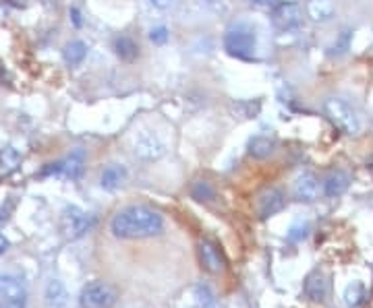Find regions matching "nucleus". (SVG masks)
Listing matches in <instances>:
<instances>
[{
    "instance_id": "f257e3e1",
    "label": "nucleus",
    "mask_w": 373,
    "mask_h": 308,
    "mask_svg": "<svg viewBox=\"0 0 373 308\" xmlns=\"http://www.w3.org/2000/svg\"><path fill=\"white\" fill-rule=\"evenodd\" d=\"M164 230V220L158 211L145 205H129L121 209L112 221L110 232L114 238L121 240H137V238H151Z\"/></svg>"
},
{
    "instance_id": "f03ea898",
    "label": "nucleus",
    "mask_w": 373,
    "mask_h": 308,
    "mask_svg": "<svg viewBox=\"0 0 373 308\" xmlns=\"http://www.w3.org/2000/svg\"><path fill=\"white\" fill-rule=\"evenodd\" d=\"M257 34L255 27L249 23H234L224 34V50L238 60H255Z\"/></svg>"
},
{
    "instance_id": "7ed1b4c3",
    "label": "nucleus",
    "mask_w": 373,
    "mask_h": 308,
    "mask_svg": "<svg viewBox=\"0 0 373 308\" xmlns=\"http://www.w3.org/2000/svg\"><path fill=\"white\" fill-rule=\"evenodd\" d=\"M324 110H326L327 118L334 122V127L340 129L344 134L353 136V134L361 132V118L348 102H344L340 97H327Z\"/></svg>"
},
{
    "instance_id": "20e7f679",
    "label": "nucleus",
    "mask_w": 373,
    "mask_h": 308,
    "mask_svg": "<svg viewBox=\"0 0 373 308\" xmlns=\"http://www.w3.org/2000/svg\"><path fill=\"white\" fill-rule=\"evenodd\" d=\"M86 172V151L81 147L73 149L65 160L48 164L40 176H65L69 180H79Z\"/></svg>"
},
{
    "instance_id": "39448f33",
    "label": "nucleus",
    "mask_w": 373,
    "mask_h": 308,
    "mask_svg": "<svg viewBox=\"0 0 373 308\" xmlns=\"http://www.w3.org/2000/svg\"><path fill=\"white\" fill-rule=\"evenodd\" d=\"M93 223H95L93 216L86 214L83 209H79V207H75V205H71V207H67V209L62 211L60 230H62V234H65L67 240H77V238L86 236V234L92 230Z\"/></svg>"
},
{
    "instance_id": "423d86ee",
    "label": "nucleus",
    "mask_w": 373,
    "mask_h": 308,
    "mask_svg": "<svg viewBox=\"0 0 373 308\" xmlns=\"http://www.w3.org/2000/svg\"><path fill=\"white\" fill-rule=\"evenodd\" d=\"M116 288L108 281H92L81 292V307L83 308H112L116 304Z\"/></svg>"
},
{
    "instance_id": "0eeeda50",
    "label": "nucleus",
    "mask_w": 373,
    "mask_h": 308,
    "mask_svg": "<svg viewBox=\"0 0 373 308\" xmlns=\"http://www.w3.org/2000/svg\"><path fill=\"white\" fill-rule=\"evenodd\" d=\"M133 153L143 162H156L166 153V145L156 132L141 131L133 139Z\"/></svg>"
},
{
    "instance_id": "6e6552de",
    "label": "nucleus",
    "mask_w": 373,
    "mask_h": 308,
    "mask_svg": "<svg viewBox=\"0 0 373 308\" xmlns=\"http://www.w3.org/2000/svg\"><path fill=\"white\" fill-rule=\"evenodd\" d=\"M301 21H303V13L297 2H280L272 10V23L280 31H290L299 27Z\"/></svg>"
},
{
    "instance_id": "1a4fd4ad",
    "label": "nucleus",
    "mask_w": 373,
    "mask_h": 308,
    "mask_svg": "<svg viewBox=\"0 0 373 308\" xmlns=\"http://www.w3.org/2000/svg\"><path fill=\"white\" fill-rule=\"evenodd\" d=\"M292 195L301 203H313L320 197V182H318L316 174L305 172V174L297 178L294 186H292Z\"/></svg>"
},
{
    "instance_id": "9d476101",
    "label": "nucleus",
    "mask_w": 373,
    "mask_h": 308,
    "mask_svg": "<svg viewBox=\"0 0 373 308\" xmlns=\"http://www.w3.org/2000/svg\"><path fill=\"white\" fill-rule=\"evenodd\" d=\"M284 207H286L284 192H282L280 188H270V190H266V192L259 197L257 214H259L262 220H268V218H274L276 214H280Z\"/></svg>"
},
{
    "instance_id": "9b49d317",
    "label": "nucleus",
    "mask_w": 373,
    "mask_h": 308,
    "mask_svg": "<svg viewBox=\"0 0 373 308\" xmlns=\"http://www.w3.org/2000/svg\"><path fill=\"white\" fill-rule=\"evenodd\" d=\"M199 259H201V265L205 271L210 273H222L224 271V259H222V253L220 248L210 242V240H201L199 242Z\"/></svg>"
},
{
    "instance_id": "f8f14e48",
    "label": "nucleus",
    "mask_w": 373,
    "mask_h": 308,
    "mask_svg": "<svg viewBox=\"0 0 373 308\" xmlns=\"http://www.w3.org/2000/svg\"><path fill=\"white\" fill-rule=\"evenodd\" d=\"M247 151L253 160H268L276 151V139L268 134H255L249 139Z\"/></svg>"
},
{
    "instance_id": "ddd939ff",
    "label": "nucleus",
    "mask_w": 373,
    "mask_h": 308,
    "mask_svg": "<svg viewBox=\"0 0 373 308\" xmlns=\"http://www.w3.org/2000/svg\"><path fill=\"white\" fill-rule=\"evenodd\" d=\"M46 308H69V292L60 279H50L44 292Z\"/></svg>"
},
{
    "instance_id": "4468645a",
    "label": "nucleus",
    "mask_w": 373,
    "mask_h": 308,
    "mask_svg": "<svg viewBox=\"0 0 373 308\" xmlns=\"http://www.w3.org/2000/svg\"><path fill=\"white\" fill-rule=\"evenodd\" d=\"M127 180V168L123 164H108L100 174V186L104 190H116Z\"/></svg>"
},
{
    "instance_id": "2eb2a0df",
    "label": "nucleus",
    "mask_w": 373,
    "mask_h": 308,
    "mask_svg": "<svg viewBox=\"0 0 373 308\" xmlns=\"http://www.w3.org/2000/svg\"><path fill=\"white\" fill-rule=\"evenodd\" d=\"M327 294V279L322 273H311L305 281V296L313 302H322Z\"/></svg>"
},
{
    "instance_id": "dca6fc26",
    "label": "nucleus",
    "mask_w": 373,
    "mask_h": 308,
    "mask_svg": "<svg viewBox=\"0 0 373 308\" xmlns=\"http://www.w3.org/2000/svg\"><path fill=\"white\" fill-rule=\"evenodd\" d=\"M25 296L23 281L15 275H0V298L2 300H13Z\"/></svg>"
},
{
    "instance_id": "f3484780",
    "label": "nucleus",
    "mask_w": 373,
    "mask_h": 308,
    "mask_svg": "<svg viewBox=\"0 0 373 308\" xmlns=\"http://www.w3.org/2000/svg\"><path fill=\"white\" fill-rule=\"evenodd\" d=\"M307 15L316 23H326L334 15V4H332V0H309L307 2Z\"/></svg>"
},
{
    "instance_id": "a211bd4d",
    "label": "nucleus",
    "mask_w": 373,
    "mask_h": 308,
    "mask_svg": "<svg viewBox=\"0 0 373 308\" xmlns=\"http://www.w3.org/2000/svg\"><path fill=\"white\" fill-rule=\"evenodd\" d=\"M88 56V46L81 40H73L62 48V58L69 66H79Z\"/></svg>"
},
{
    "instance_id": "6ab92c4d",
    "label": "nucleus",
    "mask_w": 373,
    "mask_h": 308,
    "mask_svg": "<svg viewBox=\"0 0 373 308\" xmlns=\"http://www.w3.org/2000/svg\"><path fill=\"white\" fill-rule=\"evenodd\" d=\"M348 184H351L348 174H344V172H340V170H338V172H332V174L326 178V182H324V195H326V197H340L342 192H346Z\"/></svg>"
},
{
    "instance_id": "aec40b11",
    "label": "nucleus",
    "mask_w": 373,
    "mask_h": 308,
    "mask_svg": "<svg viewBox=\"0 0 373 308\" xmlns=\"http://www.w3.org/2000/svg\"><path fill=\"white\" fill-rule=\"evenodd\" d=\"M114 52H116V56H118L121 60L133 62V60L140 56V46L135 44V40L129 38V36H118V38L114 40Z\"/></svg>"
},
{
    "instance_id": "412c9836",
    "label": "nucleus",
    "mask_w": 373,
    "mask_h": 308,
    "mask_svg": "<svg viewBox=\"0 0 373 308\" xmlns=\"http://www.w3.org/2000/svg\"><path fill=\"white\" fill-rule=\"evenodd\" d=\"M21 153L15 147H4L0 151V178L11 176L21 166Z\"/></svg>"
},
{
    "instance_id": "4be33fe9",
    "label": "nucleus",
    "mask_w": 373,
    "mask_h": 308,
    "mask_svg": "<svg viewBox=\"0 0 373 308\" xmlns=\"http://www.w3.org/2000/svg\"><path fill=\"white\" fill-rule=\"evenodd\" d=\"M191 197L199 203H210L214 197H216V190L210 182L205 180H197L193 186H191Z\"/></svg>"
},
{
    "instance_id": "5701e85b",
    "label": "nucleus",
    "mask_w": 373,
    "mask_h": 308,
    "mask_svg": "<svg viewBox=\"0 0 373 308\" xmlns=\"http://www.w3.org/2000/svg\"><path fill=\"white\" fill-rule=\"evenodd\" d=\"M193 298H195L197 308H218V300L208 286H197L193 290Z\"/></svg>"
},
{
    "instance_id": "b1692460",
    "label": "nucleus",
    "mask_w": 373,
    "mask_h": 308,
    "mask_svg": "<svg viewBox=\"0 0 373 308\" xmlns=\"http://www.w3.org/2000/svg\"><path fill=\"white\" fill-rule=\"evenodd\" d=\"M363 300H365V286H363L361 281H353V284L346 288V292H344V302H346L348 307L357 308L361 307Z\"/></svg>"
},
{
    "instance_id": "393cba45",
    "label": "nucleus",
    "mask_w": 373,
    "mask_h": 308,
    "mask_svg": "<svg viewBox=\"0 0 373 308\" xmlns=\"http://www.w3.org/2000/svg\"><path fill=\"white\" fill-rule=\"evenodd\" d=\"M262 110V102H236L233 104L234 116H240V118H255Z\"/></svg>"
},
{
    "instance_id": "a878e982",
    "label": "nucleus",
    "mask_w": 373,
    "mask_h": 308,
    "mask_svg": "<svg viewBox=\"0 0 373 308\" xmlns=\"http://www.w3.org/2000/svg\"><path fill=\"white\" fill-rule=\"evenodd\" d=\"M168 38H170V34H168V29H166L164 25H158V27H154V29L149 31V40H151L154 44H166Z\"/></svg>"
},
{
    "instance_id": "bb28decb",
    "label": "nucleus",
    "mask_w": 373,
    "mask_h": 308,
    "mask_svg": "<svg viewBox=\"0 0 373 308\" xmlns=\"http://www.w3.org/2000/svg\"><path fill=\"white\" fill-rule=\"evenodd\" d=\"M307 234H309V225H307V223H303V225H292L290 232H288V240H290V242H299V240H303Z\"/></svg>"
},
{
    "instance_id": "cd10ccee",
    "label": "nucleus",
    "mask_w": 373,
    "mask_h": 308,
    "mask_svg": "<svg viewBox=\"0 0 373 308\" xmlns=\"http://www.w3.org/2000/svg\"><path fill=\"white\" fill-rule=\"evenodd\" d=\"M0 308H25V296L21 298H13V300H2Z\"/></svg>"
},
{
    "instance_id": "c85d7f7f",
    "label": "nucleus",
    "mask_w": 373,
    "mask_h": 308,
    "mask_svg": "<svg viewBox=\"0 0 373 308\" xmlns=\"http://www.w3.org/2000/svg\"><path fill=\"white\" fill-rule=\"evenodd\" d=\"M253 2H255L259 8H270V10H274L282 0H253Z\"/></svg>"
},
{
    "instance_id": "c756f323",
    "label": "nucleus",
    "mask_w": 373,
    "mask_h": 308,
    "mask_svg": "<svg viewBox=\"0 0 373 308\" xmlns=\"http://www.w3.org/2000/svg\"><path fill=\"white\" fill-rule=\"evenodd\" d=\"M71 19H73V25H75V27H81V25H83V19H81L79 8H71Z\"/></svg>"
},
{
    "instance_id": "7c9ffc66",
    "label": "nucleus",
    "mask_w": 373,
    "mask_h": 308,
    "mask_svg": "<svg viewBox=\"0 0 373 308\" xmlns=\"http://www.w3.org/2000/svg\"><path fill=\"white\" fill-rule=\"evenodd\" d=\"M8 248H11V242H8V240H6V238H4V236L0 234V255H4V253H6Z\"/></svg>"
},
{
    "instance_id": "2f4dec72",
    "label": "nucleus",
    "mask_w": 373,
    "mask_h": 308,
    "mask_svg": "<svg viewBox=\"0 0 373 308\" xmlns=\"http://www.w3.org/2000/svg\"><path fill=\"white\" fill-rule=\"evenodd\" d=\"M149 2H151V4H154L156 8H168L172 0H149Z\"/></svg>"
},
{
    "instance_id": "473e14b6",
    "label": "nucleus",
    "mask_w": 373,
    "mask_h": 308,
    "mask_svg": "<svg viewBox=\"0 0 373 308\" xmlns=\"http://www.w3.org/2000/svg\"><path fill=\"white\" fill-rule=\"evenodd\" d=\"M208 2H212V0H208Z\"/></svg>"
}]
</instances>
